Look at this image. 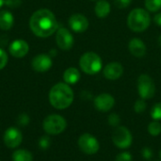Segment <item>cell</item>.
Wrapping results in <instances>:
<instances>
[{"instance_id": "obj_1", "label": "cell", "mask_w": 161, "mask_h": 161, "mask_svg": "<svg viewBox=\"0 0 161 161\" xmlns=\"http://www.w3.org/2000/svg\"><path fill=\"white\" fill-rule=\"evenodd\" d=\"M29 26L36 36L40 38H47L58 30V21L51 10L41 8L31 15Z\"/></svg>"}, {"instance_id": "obj_2", "label": "cell", "mask_w": 161, "mask_h": 161, "mask_svg": "<svg viewBox=\"0 0 161 161\" xmlns=\"http://www.w3.org/2000/svg\"><path fill=\"white\" fill-rule=\"evenodd\" d=\"M74 92L66 83H58L54 85L49 92V102L57 109H65L69 108L74 101Z\"/></svg>"}, {"instance_id": "obj_3", "label": "cell", "mask_w": 161, "mask_h": 161, "mask_svg": "<svg viewBox=\"0 0 161 161\" xmlns=\"http://www.w3.org/2000/svg\"><path fill=\"white\" fill-rule=\"evenodd\" d=\"M151 24L149 13L143 8H134L127 17L128 27L134 32H142L146 30Z\"/></svg>"}, {"instance_id": "obj_4", "label": "cell", "mask_w": 161, "mask_h": 161, "mask_svg": "<svg viewBox=\"0 0 161 161\" xmlns=\"http://www.w3.org/2000/svg\"><path fill=\"white\" fill-rule=\"evenodd\" d=\"M79 66L85 74L95 75L101 71L102 59L96 53L87 52L80 58Z\"/></svg>"}, {"instance_id": "obj_5", "label": "cell", "mask_w": 161, "mask_h": 161, "mask_svg": "<svg viewBox=\"0 0 161 161\" xmlns=\"http://www.w3.org/2000/svg\"><path fill=\"white\" fill-rule=\"evenodd\" d=\"M67 126L66 120L58 114H51L42 122V128L48 135L61 134Z\"/></svg>"}, {"instance_id": "obj_6", "label": "cell", "mask_w": 161, "mask_h": 161, "mask_svg": "<svg viewBox=\"0 0 161 161\" xmlns=\"http://www.w3.org/2000/svg\"><path fill=\"white\" fill-rule=\"evenodd\" d=\"M133 137L129 129L125 126H118L112 134V142L114 145L120 149H127L131 146Z\"/></svg>"}, {"instance_id": "obj_7", "label": "cell", "mask_w": 161, "mask_h": 161, "mask_svg": "<svg viewBox=\"0 0 161 161\" xmlns=\"http://www.w3.org/2000/svg\"><path fill=\"white\" fill-rule=\"evenodd\" d=\"M138 92L142 99H151L156 93L154 80L148 75H141L138 78Z\"/></svg>"}, {"instance_id": "obj_8", "label": "cell", "mask_w": 161, "mask_h": 161, "mask_svg": "<svg viewBox=\"0 0 161 161\" xmlns=\"http://www.w3.org/2000/svg\"><path fill=\"white\" fill-rule=\"evenodd\" d=\"M78 147L86 155H94L100 149V144L98 140L92 134L85 133L81 135L78 139Z\"/></svg>"}, {"instance_id": "obj_9", "label": "cell", "mask_w": 161, "mask_h": 161, "mask_svg": "<svg viewBox=\"0 0 161 161\" xmlns=\"http://www.w3.org/2000/svg\"><path fill=\"white\" fill-rule=\"evenodd\" d=\"M3 141L8 148L14 149L20 146L23 142V135L16 127H8L3 136Z\"/></svg>"}, {"instance_id": "obj_10", "label": "cell", "mask_w": 161, "mask_h": 161, "mask_svg": "<svg viewBox=\"0 0 161 161\" xmlns=\"http://www.w3.org/2000/svg\"><path fill=\"white\" fill-rule=\"evenodd\" d=\"M56 42L61 50H69L74 45V37L67 28L61 27L57 30Z\"/></svg>"}, {"instance_id": "obj_11", "label": "cell", "mask_w": 161, "mask_h": 161, "mask_svg": "<svg viewBox=\"0 0 161 161\" xmlns=\"http://www.w3.org/2000/svg\"><path fill=\"white\" fill-rule=\"evenodd\" d=\"M93 104L98 111L108 112L114 107L115 99L109 93H101L94 98Z\"/></svg>"}, {"instance_id": "obj_12", "label": "cell", "mask_w": 161, "mask_h": 161, "mask_svg": "<svg viewBox=\"0 0 161 161\" xmlns=\"http://www.w3.org/2000/svg\"><path fill=\"white\" fill-rule=\"evenodd\" d=\"M69 25L73 31L76 33H83L89 27V21L83 14L75 13L69 18Z\"/></svg>"}, {"instance_id": "obj_13", "label": "cell", "mask_w": 161, "mask_h": 161, "mask_svg": "<svg viewBox=\"0 0 161 161\" xmlns=\"http://www.w3.org/2000/svg\"><path fill=\"white\" fill-rule=\"evenodd\" d=\"M53 65L51 58L45 54H41L33 58L31 61V67L34 71L39 73H44L50 70Z\"/></svg>"}, {"instance_id": "obj_14", "label": "cell", "mask_w": 161, "mask_h": 161, "mask_svg": "<svg viewBox=\"0 0 161 161\" xmlns=\"http://www.w3.org/2000/svg\"><path fill=\"white\" fill-rule=\"evenodd\" d=\"M8 51L14 58H24L29 51V45L24 40H15L10 43Z\"/></svg>"}, {"instance_id": "obj_15", "label": "cell", "mask_w": 161, "mask_h": 161, "mask_svg": "<svg viewBox=\"0 0 161 161\" xmlns=\"http://www.w3.org/2000/svg\"><path fill=\"white\" fill-rule=\"evenodd\" d=\"M104 76L108 80L119 79L124 74V67L119 62H111L108 64L103 71Z\"/></svg>"}, {"instance_id": "obj_16", "label": "cell", "mask_w": 161, "mask_h": 161, "mask_svg": "<svg viewBox=\"0 0 161 161\" xmlns=\"http://www.w3.org/2000/svg\"><path fill=\"white\" fill-rule=\"evenodd\" d=\"M128 49L130 53L137 58H142L146 54V46L144 42L138 38H134L129 42Z\"/></svg>"}, {"instance_id": "obj_17", "label": "cell", "mask_w": 161, "mask_h": 161, "mask_svg": "<svg viewBox=\"0 0 161 161\" xmlns=\"http://www.w3.org/2000/svg\"><path fill=\"white\" fill-rule=\"evenodd\" d=\"M63 79L64 82L68 85H74L77 83L80 79V73L79 71L75 67H70L67 70H65L63 74Z\"/></svg>"}, {"instance_id": "obj_18", "label": "cell", "mask_w": 161, "mask_h": 161, "mask_svg": "<svg viewBox=\"0 0 161 161\" xmlns=\"http://www.w3.org/2000/svg\"><path fill=\"white\" fill-rule=\"evenodd\" d=\"M14 23V18L10 11L2 10L0 11V29L8 30L12 27Z\"/></svg>"}, {"instance_id": "obj_19", "label": "cell", "mask_w": 161, "mask_h": 161, "mask_svg": "<svg viewBox=\"0 0 161 161\" xmlns=\"http://www.w3.org/2000/svg\"><path fill=\"white\" fill-rule=\"evenodd\" d=\"M94 11L98 18H106L110 12V4L106 0H99L95 5Z\"/></svg>"}, {"instance_id": "obj_20", "label": "cell", "mask_w": 161, "mask_h": 161, "mask_svg": "<svg viewBox=\"0 0 161 161\" xmlns=\"http://www.w3.org/2000/svg\"><path fill=\"white\" fill-rule=\"evenodd\" d=\"M11 158L12 161H33V156L27 150L18 149L13 152Z\"/></svg>"}, {"instance_id": "obj_21", "label": "cell", "mask_w": 161, "mask_h": 161, "mask_svg": "<svg viewBox=\"0 0 161 161\" xmlns=\"http://www.w3.org/2000/svg\"><path fill=\"white\" fill-rule=\"evenodd\" d=\"M144 5L147 10L156 12L161 8V0H145Z\"/></svg>"}, {"instance_id": "obj_22", "label": "cell", "mask_w": 161, "mask_h": 161, "mask_svg": "<svg viewBox=\"0 0 161 161\" xmlns=\"http://www.w3.org/2000/svg\"><path fill=\"white\" fill-rule=\"evenodd\" d=\"M148 132L151 136H158L161 133V125L158 121H153L148 125Z\"/></svg>"}, {"instance_id": "obj_23", "label": "cell", "mask_w": 161, "mask_h": 161, "mask_svg": "<svg viewBox=\"0 0 161 161\" xmlns=\"http://www.w3.org/2000/svg\"><path fill=\"white\" fill-rule=\"evenodd\" d=\"M151 117L154 121L161 120V103H157L151 109Z\"/></svg>"}, {"instance_id": "obj_24", "label": "cell", "mask_w": 161, "mask_h": 161, "mask_svg": "<svg viewBox=\"0 0 161 161\" xmlns=\"http://www.w3.org/2000/svg\"><path fill=\"white\" fill-rule=\"evenodd\" d=\"M38 144L42 150H47L51 145V139L48 136H42L40 138Z\"/></svg>"}, {"instance_id": "obj_25", "label": "cell", "mask_w": 161, "mask_h": 161, "mask_svg": "<svg viewBox=\"0 0 161 161\" xmlns=\"http://www.w3.org/2000/svg\"><path fill=\"white\" fill-rule=\"evenodd\" d=\"M146 107H147V105H146L144 99H140V100L136 101V103L134 105V109L137 113H142L146 109Z\"/></svg>"}, {"instance_id": "obj_26", "label": "cell", "mask_w": 161, "mask_h": 161, "mask_svg": "<svg viewBox=\"0 0 161 161\" xmlns=\"http://www.w3.org/2000/svg\"><path fill=\"white\" fill-rule=\"evenodd\" d=\"M108 124L111 125V126H114V127H118L120 125V123H121V118L118 114L116 113H112L108 116Z\"/></svg>"}, {"instance_id": "obj_27", "label": "cell", "mask_w": 161, "mask_h": 161, "mask_svg": "<svg viewBox=\"0 0 161 161\" xmlns=\"http://www.w3.org/2000/svg\"><path fill=\"white\" fill-rule=\"evenodd\" d=\"M30 122V118L27 114L25 113H22L18 116L17 118V124L20 126H26Z\"/></svg>"}, {"instance_id": "obj_28", "label": "cell", "mask_w": 161, "mask_h": 161, "mask_svg": "<svg viewBox=\"0 0 161 161\" xmlns=\"http://www.w3.org/2000/svg\"><path fill=\"white\" fill-rule=\"evenodd\" d=\"M115 161H132V156L129 152H123L116 157Z\"/></svg>"}, {"instance_id": "obj_29", "label": "cell", "mask_w": 161, "mask_h": 161, "mask_svg": "<svg viewBox=\"0 0 161 161\" xmlns=\"http://www.w3.org/2000/svg\"><path fill=\"white\" fill-rule=\"evenodd\" d=\"M8 63V55L7 53L0 48V70L4 69Z\"/></svg>"}, {"instance_id": "obj_30", "label": "cell", "mask_w": 161, "mask_h": 161, "mask_svg": "<svg viewBox=\"0 0 161 161\" xmlns=\"http://www.w3.org/2000/svg\"><path fill=\"white\" fill-rule=\"evenodd\" d=\"M4 4L10 8H17L22 5V0H4Z\"/></svg>"}, {"instance_id": "obj_31", "label": "cell", "mask_w": 161, "mask_h": 161, "mask_svg": "<svg viewBox=\"0 0 161 161\" xmlns=\"http://www.w3.org/2000/svg\"><path fill=\"white\" fill-rule=\"evenodd\" d=\"M131 4V0H114V5L118 8H125Z\"/></svg>"}, {"instance_id": "obj_32", "label": "cell", "mask_w": 161, "mask_h": 161, "mask_svg": "<svg viewBox=\"0 0 161 161\" xmlns=\"http://www.w3.org/2000/svg\"><path fill=\"white\" fill-rule=\"evenodd\" d=\"M142 158L146 160H149L152 158L153 157V152L152 150L149 148V147H144L142 151Z\"/></svg>"}, {"instance_id": "obj_33", "label": "cell", "mask_w": 161, "mask_h": 161, "mask_svg": "<svg viewBox=\"0 0 161 161\" xmlns=\"http://www.w3.org/2000/svg\"><path fill=\"white\" fill-rule=\"evenodd\" d=\"M154 22H155L158 25L161 26V12L158 13L157 15H155V17H154Z\"/></svg>"}, {"instance_id": "obj_34", "label": "cell", "mask_w": 161, "mask_h": 161, "mask_svg": "<svg viewBox=\"0 0 161 161\" xmlns=\"http://www.w3.org/2000/svg\"><path fill=\"white\" fill-rule=\"evenodd\" d=\"M158 44H159V46L161 47V35L158 37Z\"/></svg>"}, {"instance_id": "obj_35", "label": "cell", "mask_w": 161, "mask_h": 161, "mask_svg": "<svg viewBox=\"0 0 161 161\" xmlns=\"http://www.w3.org/2000/svg\"><path fill=\"white\" fill-rule=\"evenodd\" d=\"M4 5V0H0V8Z\"/></svg>"}, {"instance_id": "obj_36", "label": "cell", "mask_w": 161, "mask_h": 161, "mask_svg": "<svg viewBox=\"0 0 161 161\" xmlns=\"http://www.w3.org/2000/svg\"><path fill=\"white\" fill-rule=\"evenodd\" d=\"M159 157H160V158H161V151H160V153H159Z\"/></svg>"}]
</instances>
